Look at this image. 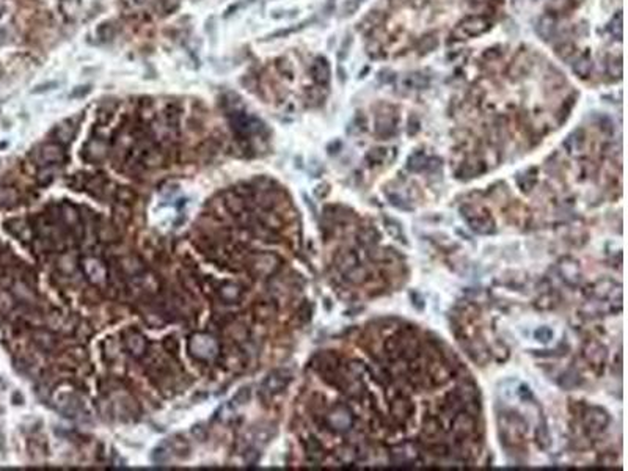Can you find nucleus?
<instances>
[{
  "label": "nucleus",
  "mask_w": 628,
  "mask_h": 471,
  "mask_svg": "<svg viewBox=\"0 0 628 471\" xmlns=\"http://www.w3.org/2000/svg\"><path fill=\"white\" fill-rule=\"evenodd\" d=\"M118 198L121 201H132L136 198V195H134V192L129 188H118Z\"/></svg>",
  "instance_id": "11"
},
{
  "label": "nucleus",
  "mask_w": 628,
  "mask_h": 471,
  "mask_svg": "<svg viewBox=\"0 0 628 471\" xmlns=\"http://www.w3.org/2000/svg\"><path fill=\"white\" fill-rule=\"evenodd\" d=\"M311 72H312L314 80L319 82V84H327L328 78H330L328 63L325 62L324 58H318L316 62H314L312 68H311Z\"/></svg>",
  "instance_id": "3"
},
{
  "label": "nucleus",
  "mask_w": 628,
  "mask_h": 471,
  "mask_svg": "<svg viewBox=\"0 0 628 471\" xmlns=\"http://www.w3.org/2000/svg\"><path fill=\"white\" fill-rule=\"evenodd\" d=\"M98 35H99L100 40H104V41L112 40V38L115 36V27L106 22V24H102V26L98 28Z\"/></svg>",
  "instance_id": "8"
},
{
  "label": "nucleus",
  "mask_w": 628,
  "mask_h": 471,
  "mask_svg": "<svg viewBox=\"0 0 628 471\" xmlns=\"http://www.w3.org/2000/svg\"><path fill=\"white\" fill-rule=\"evenodd\" d=\"M55 137L58 138L60 143H68L74 137V128L68 124H60L57 130H55Z\"/></svg>",
  "instance_id": "6"
},
{
  "label": "nucleus",
  "mask_w": 628,
  "mask_h": 471,
  "mask_svg": "<svg viewBox=\"0 0 628 471\" xmlns=\"http://www.w3.org/2000/svg\"><path fill=\"white\" fill-rule=\"evenodd\" d=\"M54 174H55V168L48 166L46 170H41V172H40L38 178H40V181H41V182H49L50 179H54Z\"/></svg>",
  "instance_id": "10"
},
{
  "label": "nucleus",
  "mask_w": 628,
  "mask_h": 471,
  "mask_svg": "<svg viewBox=\"0 0 628 471\" xmlns=\"http://www.w3.org/2000/svg\"><path fill=\"white\" fill-rule=\"evenodd\" d=\"M52 86H57V84H55V82H50V84H46V85H40V86H36V90H33V93H42V92H48V90H50Z\"/></svg>",
  "instance_id": "13"
},
{
  "label": "nucleus",
  "mask_w": 628,
  "mask_h": 471,
  "mask_svg": "<svg viewBox=\"0 0 628 471\" xmlns=\"http://www.w3.org/2000/svg\"><path fill=\"white\" fill-rule=\"evenodd\" d=\"M107 144L104 143V142H100V140H90L86 144H85V151H84V154H85V159L86 160H102L104 157L107 156Z\"/></svg>",
  "instance_id": "1"
},
{
  "label": "nucleus",
  "mask_w": 628,
  "mask_h": 471,
  "mask_svg": "<svg viewBox=\"0 0 628 471\" xmlns=\"http://www.w3.org/2000/svg\"><path fill=\"white\" fill-rule=\"evenodd\" d=\"M41 157L46 164H57L63 160V148L57 143H49L41 150Z\"/></svg>",
  "instance_id": "2"
},
{
  "label": "nucleus",
  "mask_w": 628,
  "mask_h": 471,
  "mask_svg": "<svg viewBox=\"0 0 628 471\" xmlns=\"http://www.w3.org/2000/svg\"><path fill=\"white\" fill-rule=\"evenodd\" d=\"M60 11L66 19H76L80 13V0H60Z\"/></svg>",
  "instance_id": "4"
},
{
  "label": "nucleus",
  "mask_w": 628,
  "mask_h": 471,
  "mask_svg": "<svg viewBox=\"0 0 628 471\" xmlns=\"http://www.w3.org/2000/svg\"><path fill=\"white\" fill-rule=\"evenodd\" d=\"M126 346L129 347V350L132 354H136V355H140L144 350V341H143L142 336L137 334V333H132L129 336V338L126 340Z\"/></svg>",
  "instance_id": "5"
},
{
  "label": "nucleus",
  "mask_w": 628,
  "mask_h": 471,
  "mask_svg": "<svg viewBox=\"0 0 628 471\" xmlns=\"http://www.w3.org/2000/svg\"><path fill=\"white\" fill-rule=\"evenodd\" d=\"M162 160H164V156L159 151H150V152L144 154V165L157 166V165L162 164Z\"/></svg>",
  "instance_id": "7"
},
{
  "label": "nucleus",
  "mask_w": 628,
  "mask_h": 471,
  "mask_svg": "<svg viewBox=\"0 0 628 471\" xmlns=\"http://www.w3.org/2000/svg\"><path fill=\"white\" fill-rule=\"evenodd\" d=\"M36 341H38V344L42 347V349H50V347L55 344L54 340H52V336L49 333H40Z\"/></svg>",
  "instance_id": "9"
},
{
  "label": "nucleus",
  "mask_w": 628,
  "mask_h": 471,
  "mask_svg": "<svg viewBox=\"0 0 628 471\" xmlns=\"http://www.w3.org/2000/svg\"><path fill=\"white\" fill-rule=\"evenodd\" d=\"M88 92H90V86H77V90H74V92L71 93V96L72 98H78V96L86 94Z\"/></svg>",
  "instance_id": "12"
},
{
  "label": "nucleus",
  "mask_w": 628,
  "mask_h": 471,
  "mask_svg": "<svg viewBox=\"0 0 628 471\" xmlns=\"http://www.w3.org/2000/svg\"><path fill=\"white\" fill-rule=\"evenodd\" d=\"M122 2L128 4V5H142L144 0H122Z\"/></svg>",
  "instance_id": "14"
}]
</instances>
